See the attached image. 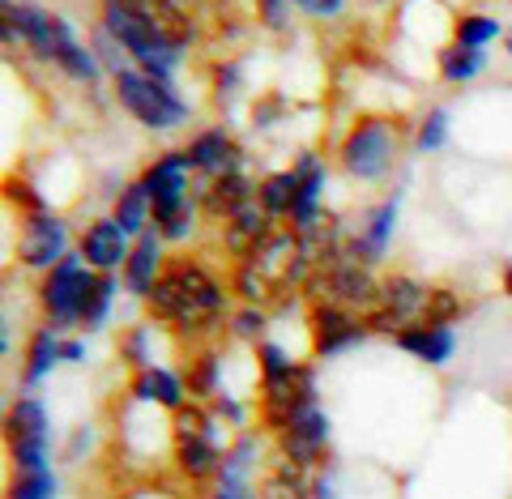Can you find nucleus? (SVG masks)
Returning <instances> with one entry per match:
<instances>
[{
  "label": "nucleus",
  "mask_w": 512,
  "mask_h": 499,
  "mask_svg": "<svg viewBox=\"0 0 512 499\" xmlns=\"http://www.w3.org/2000/svg\"><path fill=\"white\" fill-rule=\"evenodd\" d=\"M146 303L158 320L192 333V329H205L218 320L222 286L210 278V269H201L197 261H171L163 273H158V282L150 286Z\"/></svg>",
  "instance_id": "1"
},
{
  "label": "nucleus",
  "mask_w": 512,
  "mask_h": 499,
  "mask_svg": "<svg viewBox=\"0 0 512 499\" xmlns=\"http://www.w3.org/2000/svg\"><path fill=\"white\" fill-rule=\"evenodd\" d=\"M308 252H303L299 231H274L252 256H244V265L235 269V286L252 308H261L269 299H282L291 286H303L308 278Z\"/></svg>",
  "instance_id": "2"
},
{
  "label": "nucleus",
  "mask_w": 512,
  "mask_h": 499,
  "mask_svg": "<svg viewBox=\"0 0 512 499\" xmlns=\"http://www.w3.org/2000/svg\"><path fill=\"white\" fill-rule=\"evenodd\" d=\"M303 291H308L316 303H338V308H350V312H372L376 299H380V282L372 278V269H367L359 256H350L346 248H333L308 269Z\"/></svg>",
  "instance_id": "3"
},
{
  "label": "nucleus",
  "mask_w": 512,
  "mask_h": 499,
  "mask_svg": "<svg viewBox=\"0 0 512 499\" xmlns=\"http://www.w3.org/2000/svg\"><path fill=\"white\" fill-rule=\"evenodd\" d=\"M261 380H265V423L286 431L303 410L316 406V380L303 363H291L278 346H261Z\"/></svg>",
  "instance_id": "4"
},
{
  "label": "nucleus",
  "mask_w": 512,
  "mask_h": 499,
  "mask_svg": "<svg viewBox=\"0 0 512 499\" xmlns=\"http://www.w3.org/2000/svg\"><path fill=\"white\" fill-rule=\"evenodd\" d=\"M188 154H163L158 163L141 175L150 201H154V227L163 231V239H184L192 227L188 214Z\"/></svg>",
  "instance_id": "5"
},
{
  "label": "nucleus",
  "mask_w": 512,
  "mask_h": 499,
  "mask_svg": "<svg viewBox=\"0 0 512 499\" xmlns=\"http://www.w3.org/2000/svg\"><path fill=\"white\" fill-rule=\"evenodd\" d=\"M116 94H120V103L128 107V116H137L146 128H154V133H167V128L188 120V103L180 99V94H175L167 82L146 77L141 69L116 73Z\"/></svg>",
  "instance_id": "6"
},
{
  "label": "nucleus",
  "mask_w": 512,
  "mask_h": 499,
  "mask_svg": "<svg viewBox=\"0 0 512 499\" xmlns=\"http://www.w3.org/2000/svg\"><path fill=\"white\" fill-rule=\"evenodd\" d=\"M397 158V128L384 116H363L342 141V167L355 180H380Z\"/></svg>",
  "instance_id": "7"
},
{
  "label": "nucleus",
  "mask_w": 512,
  "mask_h": 499,
  "mask_svg": "<svg viewBox=\"0 0 512 499\" xmlns=\"http://www.w3.org/2000/svg\"><path fill=\"white\" fill-rule=\"evenodd\" d=\"M427 303H431V286L393 273L380 282V299L367 312V329L372 333H402L410 325H427Z\"/></svg>",
  "instance_id": "8"
},
{
  "label": "nucleus",
  "mask_w": 512,
  "mask_h": 499,
  "mask_svg": "<svg viewBox=\"0 0 512 499\" xmlns=\"http://www.w3.org/2000/svg\"><path fill=\"white\" fill-rule=\"evenodd\" d=\"M175 461L188 478H210L222 470V448H218V427L214 418L188 406L175 410Z\"/></svg>",
  "instance_id": "9"
},
{
  "label": "nucleus",
  "mask_w": 512,
  "mask_h": 499,
  "mask_svg": "<svg viewBox=\"0 0 512 499\" xmlns=\"http://www.w3.org/2000/svg\"><path fill=\"white\" fill-rule=\"evenodd\" d=\"M99 273H90L86 269V256H64V261L47 273V282H43V312L52 316V325H73V320H82V303L90 295V286Z\"/></svg>",
  "instance_id": "10"
},
{
  "label": "nucleus",
  "mask_w": 512,
  "mask_h": 499,
  "mask_svg": "<svg viewBox=\"0 0 512 499\" xmlns=\"http://www.w3.org/2000/svg\"><path fill=\"white\" fill-rule=\"evenodd\" d=\"M5 431H9V448H13V461L22 465V474L47 470V410L39 397L13 401Z\"/></svg>",
  "instance_id": "11"
},
{
  "label": "nucleus",
  "mask_w": 512,
  "mask_h": 499,
  "mask_svg": "<svg viewBox=\"0 0 512 499\" xmlns=\"http://www.w3.org/2000/svg\"><path fill=\"white\" fill-rule=\"evenodd\" d=\"M64 244H69V235H64V218H56L52 209H39V214H30L22 222V235H18V261L26 269H47L52 273L64 256Z\"/></svg>",
  "instance_id": "12"
},
{
  "label": "nucleus",
  "mask_w": 512,
  "mask_h": 499,
  "mask_svg": "<svg viewBox=\"0 0 512 499\" xmlns=\"http://www.w3.org/2000/svg\"><path fill=\"white\" fill-rule=\"evenodd\" d=\"M372 333L367 329V316L350 312V308H338V303H316L312 308V346L316 354H338L346 346L363 342Z\"/></svg>",
  "instance_id": "13"
},
{
  "label": "nucleus",
  "mask_w": 512,
  "mask_h": 499,
  "mask_svg": "<svg viewBox=\"0 0 512 499\" xmlns=\"http://www.w3.org/2000/svg\"><path fill=\"white\" fill-rule=\"evenodd\" d=\"M278 436H282V453L291 457L295 470H303V465H312L320 453H325L329 418H325V410H320V406H312V410H303L286 431H278Z\"/></svg>",
  "instance_id": "14"
},
{
  "label": "nucleus",
  "mask_w": 512,
  "mask_h": 499,
  "mask_svg": "<svg viewBox=\"0 0 512 499\" xmlns=\"http://www.w3.org/2000/svg\"><path fill=\"white\" fill-rule=\"evenodd\" d=\"M128 252H133V248H128V235L120 231L116 218L94 222V227L82 235V256H86V265L99 269V273H111V269L128 265Z\"/></svg>",
  "instance_id": "15"
},
{
  "label": "nucleus",
  "mask_w": 512,
  "mask_h": 499,
  "mask_svg": "<svg viewBox=\"0 0 512 499\" xmlns=\"http://www.w3.org/2000/svg\"><path fill=\"white\" fill-rule=\"evenodd\" d=\"M163 235H158V227L141 231L133 252H128V265H124V286L133 295H150V286L158 282V273H163Z\"/></svg>",
  "instance_id": "16"
},
{
  "label": "nucleus",
  "mask_w": 512,
  "mask_h": 499,
  "mask_svg": "<svg viewBox=\"0 0 512 499\" xmlns=\"http://www.w3.org/2000/svg\"><path fill=\"white\" fill-rule=\"evenodd\" d=\"M188 154V167L192 171H201V175H227V171H239V150H235V141L222 133V128H210V133H201V137H192V146L184 150Z\"/></svg>",
  "instance_id": "17"
},
{
  "label": "nucleus",
  "mask_w": 512,
  "mask_h": 499,
  "mask_svg": "<svg viewBox=\"0 0 512 499\" xmlns=\"http://www.w3.org/2000/svg\"><path fill=\"white\" fill-rule=\"evenodd\" d=\"M269 235H274L269 231V214L261 209V201H252L248 209H239L235 218H227V235H222V244H227L231 256L244 261V256H252Z\"/></svg>",
  "instance_id": "18"
},
{
  "label": "nucleus",
  "mask_w": 512,
  "mask_h": 499,
  "mask_svg": "<svg viewBox=\"0 0 512 499\" xmlns=\"http://www.w3.org/2000/svg\"><path fill=\"white\" fill-rule=\"evenodd\" d=\"M397 346L419 354L423 363H448L453 359L457 337H453V325H410V329L397 333Z\"/></svg>",
  "instance_id": "19"
},
{
  "label": "nucleus",
  "mask_w": 512,
  "mask_h": 499,
  "mask_svg": "<svg viewBox=\"0 0 512 499\" xmlns=\"http://www.w3.org/2000/svg\"><path fill=\"white\" fill-rule=\"evenodd\" d=\"M252 201H256V188L248 175H239V171L218 175V180H210V192H205V209H210L214 218H235L239 209H248Z\"/></svg>",
  "instance_id": "20"
},
{
  "label": "nucleus",
  "mask_w": 512,
  "mask_h": 499,
  "mask_svg": "<svg viewBox=\"0 0 512 499\" xmlns=\"http://www.w3.org/2000/svg\"><path fill=\"white\" fill-rule=\"evenodd\" d=\"M295 175H299V192H295V205H291V222H295V231H303V227H312V222L320 218V188H325V167H320L316 158L308 154L295 167Z\"/></svg>",
  "instance_id": "21"
},
{
  "label": "nucleus",
  "mask_w": 512,
  "mask_h": 499,
  "mask_svg": "<svg viewBox=\"0 0 512 499\" xmlns=\"http://www.w3.org/2000/svg\"><path fill=\"white\" fill-rule=\"evenodd\" d=\"M133 397L141 401H163L167 410H184V380L167 367H141L133 380Z\"/></svg>",
  "instance_id": "22"
},
{
  "label": "nucleus",
  "mask_w": 512,
  "mask_h": 499,
  "mask_svg": "<svg viewBox=\"0 0 512 499\" xmlns=\"http://www.w3.org/2000/svg\"><path fill=\"white\" fill-rule=\"evenodd\" d=\"M150 214H154V201H150L146 184L137 180V184H128L120 197H116V214H111V218L120 222L124 235H141V231H146V218Z\"/></svg>",
  "instance_id": "23"
},
{
  "label": "nucleus",
  "mask_w": 512,
  "mask_h": 499,
  "mask_svg": "<svg viewBox=\"0 0 512 499\" xmlns=\"http://www.w3.org/2000/svg\"><path fill=\"white\" fill-rule=\"evenodd\" d=\"M60 350H64V342H60V333H56V325L52 329H39L35 337H30V350H26V372H22V380L26 384H39L52 367L60 363Z\"/></svg>",
  "instance_id": "24"
},
{
  "label": "nucleus",
  "mask_w": 512,
  "mask_h": 499,
  "mask_svg": "<svg viewBox=\"0 0 512 499\" xmlns=\"http://www.w3.org/2000/svg\"><path fill=\"white\" fill-rule=\"evenodd\" d=\"M295 192H299V175L295 171H274V175L261 180V188H256V201H261V209L269 218H278V214L291 218Z\"/></svg>",
  "instance_id": "25"
},
{
  "label": "nucleus",
  "mask_w": 512,
  "mask_h": 499,
  "mask_svg": "<svg viewBox=\"0 0 512 499\" xmlns=\"http://www.w3.org/2000/svg\"><path fill=\"white\" fill-rule=\"evenodd\" d=\"M483 69H487V56L474 52V47L453 43V47L440 52V73L448 77V82H470V77H478Z\"/></svg>",
  "instance_id": "26"
},
{
  "label": "nucleus",
  "mask_w": 512,
  "mask_h": 499,
  "mask_svg": "<svg viewBox=\"0 0 512 499\" xmlns=\"http://www.w3.org/2000/svg\"><path fill=\"white\" fill-rule=\"evenodd\" d=\"M491 39H500V22L487 18V13H461V18H457V39H453V43L483 52Z\"/></svg>",
  "instance_id": "27"
},
{
  "label": "nucleus",
  "mask_w": 512,
  "mask_h": 499,
  "mask_svg": "<svg viewBox=\"0 0 512 499\" xmlns=\"http://www.w3.org/2000/svg\"><path fill=\"white\" fill-rule=\"evenodd\" d=\"M111 295H116V282H111V273H99L94 286H90V295H86V303H82V320H77V325H86V329L103 325V316L111 312Z\"/></svg>",
  "instance_id": "28"
},
{
  "label": "nucleus",
  "mask_w": 512,
  "mask_h": 499,
  "mask_svg": "<svg viewBox=\"0 0 512 499\" xmlns=\"http://www.w3.org/2000/svg\"><path fill=\"white\" fill-rule=\"evenodd\" d=\"M444 137H448V111L436 107V111H427V120L419 124V137H414V146H419L423 154H431V150L444 146Z\"/></svg>",
  "instance_id": "29"
},
{
  "label": "nucleus",
  "mask_w": 512,
  "mask_h": 499,
  "mask_svg": "<svg viewBox=\"0 0 512 499\" xmlns=\"http://www.w3.org/2000/svg\"><path fill=\"white\" fill-rule=\"evenodd\" d=\"M214 376H218V354H201V359L188 367V393H197V397L214 393Z\"/></svg>",
  "instance_id": "30"
},
{
  "label": "nucleus",
  "mask_w": 512,
  "mask_h": 499,
  "mask_svg": "<svg viewBox=\"0 0 512 499\" xmlns=\"http://www.w3.org/2000/svg\"><path fill=\"white\" fill-rule=\"evenodd\" d=\"M52 495H56V478L39 470V474H22V482L13 487L9 499H52Z\"/></svg>",
  "instance_id": "31"
},
{
  "label": "nucleus",
  "mask_w": 512,
  "mask_h": 499,
  "mask_svg": "<svg viewBox=\"0 0 512 499\" xmlns=\"http://www.w3.org/2000/svg\"><path fill=\"white\" fill-rule=\"evenodd\" d=\"M461 312V299L453 291H431V303H427V325H453Z\"/></svg>",
  "instance_id": "32"
},
{
  "label": "nucleus",
  "mask_w": 512,
  "mask_h": 499,
  "mask_svg": "<svg viewBox=\"0 0 512 499\" xmlns=\"http://www.w3.org/2000/svg\"><path fill=\"white\" fill-rule=\"evenodd\" d=\"M231 333H235V337H244V342H256V337L265 333V312H261V308H252V303H248L244 312H235Z\"/></svg>",
  "instance_id": "33"
},
{
  "label": "nucleus",
  "mask_w": 512,
  "mask_h": 499,
  "mask_svg": "<svg viewBox=\"0 0 512 499\" xmlns=\"http://www.w3.org/2000/svg\"><path fill=\"white\" fill-rule=\"evenodd\" d=\"M261 499H303V482L291 474H278L261 487Z\"/></svg>",
  "instance_id": "34"
},
{
  "label": "nucleus",
  "mask_w": 512,
  "mask_h": 499,
  "mask_svg": "<svg viewBox=\"0 0 512 499\" xmlns=\"http://www.w3.org/2000/svg\"><path fill=\"white\" fill-rule=\"evenodd\" d=\"M286 5L291 0H256V13H261V22L269 30H286Z\"/></svg>",
  "instance_id": "35"
},
{
  "label": "nucleus",
  "mask_w": 512,
  "mask_h": 499,
  "mask_svg": "<svg viewBox=\"0 0 512 499\" xmlns=\"http://www.w3.org/2000/svg\"><path fill=\"white\" fill-rule=\"evenodd\" d=\"M291 5L312 13V18H338V13L346 9V0H291Z\"/></svg>",
  "instance_id": "36"
},
{
  "label": "nucleus",
  "mask_w": 512,
  "mask_h": 499,
  "mask_svg": "<svg viewBox=\"0 0 512 499\" xmlns=\"http://www.w3.org/2000/svg\"><path fill=\"white\" fill-rule=\"evenodd\" d=\"M5 192H9V201H22V205L30 209V214H39V209H43V201H39L26 184H13V180H9V188H5Z\"/></svg>",
  "instance_id": "37"
},
{
  "label": "nucleus",
  "mask_w": 512,
  "mask_h": 499,
  "mask_svg": "<svg viewBox=\"0 0 512 499\" xmlns=\"http://www.w3.org/2000/svg\"><path fill=\"white\" fill-rule=\"evenodd\" d=\"M128 359H137V367H150V363H146V333H133V337H128Z\"/></svg>",
  "instance_id": "38"
},
{
  "label": "nucleus",
  "mask_w": 512,
  "mask_h": 499,
  "mask_svg": "<svg viewBox=\"0 0 512 499\" xmlns=\"http://www.w3.org/2000/svg\"><path fill=\"white\" fill-rule=\"evenodd\" d=\"M60 359H69V363H82V359H86V346H82V342H64Z\"/></svg>",
  "instance_id": "39"
},
{
  "label": "nucleus",
  "mask_w": 512,
  "mask_h": 499,
  "mask_svg": "<svg viewBox=\"0 0 512 499\" xmlns=\"http://www.w3.org/2000/svg\"><path fill=\"white\" fill-rule=\"evenodd\" d=\"M175 5H180L184 13H192V9H197V5H210V0H175Z\"/></svg>",
  "instance_id": "40"
},
{
  "label": "nucleus",
  "mask_w": 512,
  "mask_h": 499,
  "mask_svg": "<svg viewBox=\"0 0 512 499\" xmlns=\"http://www.w3.org/2000/svg\"><path fill=\"white\" fill-rule=\"evenodd\" d=\"M504 291H508V295H512V261H508V265H504Z\"/></svg>",
  "instance_id": "41"
},
{
  "label": "nucleus",
  "mask_w": 512,
  "mask_h": 499,
  "mask_svg": "<svg viewBox=\"0 0 512 499\" xmlns=\"http://www.w3.org/2000/svg\"><path fill=\"white\" fill-rule=\"evenodd\" d=\"M508 56H512V35H508Z\"/></svg>",
  "instance_id": "42"
}]
</instances>
